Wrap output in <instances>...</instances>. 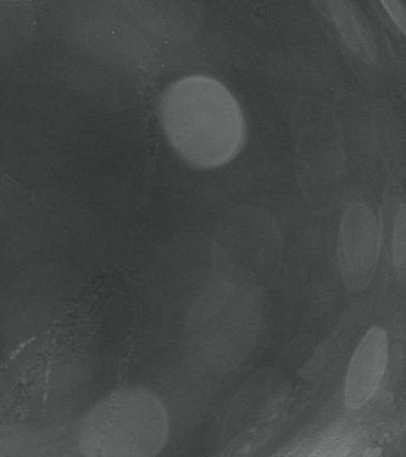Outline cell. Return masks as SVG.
Here are the masks:
<instances>
[{
	"label": "cell",
	"instance_id": "6da1fadb",
	"mask_svg": "<svg viewBox=\"0 0 406 457\" xmlns=\"http://www.w3.org/2000/svg\"><path fill=\"white\" fill-rule=\"evenodd\" d=\"M166 137L186 163L219 169L235 160L246 141V120L235 95L224 83L188 76L166 88L160 102Z\"/></svg>",
	"mask_w": 406,
	"mask_h": 457
},
{
	"label": "cell",
	"instance_id": "7a4b0ae2",
	"mask_svg": "<svg viewBox=\"0 0 406 457\" xmlns=\"http://www.w3.org/2000/svg\"><path fill=\"white\" fill-rule=\"evenodd\" d=\"M170 422L162 401L144 387L113 390L83 416L77 450L86 457H153L169 442Z\"/></svg>",
	"mask_w": 406,
	"mask_h": 457
},
{
	"label": "cell",
	"instance_id": "3957f363",
	"mask_svg": "<svg viewBox=\"0 0 406 457\" xmlns=\"http://www.w3.org/2000/svg\"><path fill=\"white\" fill-rule=\"evenodd\" d=\"M381 252V232L374 211L353 203L344 211L338 234V267L344 287L365 291L374 278Z\"/></svg>",
	"mask_w": 406,
	"mask_h": 457
},
{
	"label": "cell",
	"instance_id": "277c9868",
	"mask_svg": "<svg viewBox=\"0 0 406 457\" xmlns=\"http://www.w3.org/2000/svg\"><path fill=\"white\" fill-rule=\"evenodd\" d=\"M389 355L388 337L380 327L366 332L355 349L344 383V403L352 411L363 409L379 389Z\"/></svg>",
	"mask_w": 406,
	"mask_h": 457
},
{
	"label": "cell",
	"instance_id": "5b68a950",
	"mask_svg": "<svg viewBox=\"0 0 406 457\" xmlns=\"http://www.w3.org/2000/svg\"><path fill=\"white\" fill-rule=\"evenodd\" d=\"M327 4H329L327 11H329L344 42L364 62H372L376 59L374 37L359 11L352 8L350 3L330 2Z\"/></svg>",
	"mask_w": 406,
	"mask_h": 457
},
{
	"label": "cell",
	"instance_id": "8992f818",
	"mask_svg": "<svg viewBox=\"0 0 406 457\" xmlns=\"http://www.w3.org/2000/svg\"><path fill=\"white\" fill-rule=\"evenodd\" d=\"M405 208L398 212L396 220H394V234H393V262L394 269L398 275L404 274L405 258H406V243H405Z\"/></svg>",
	"mask_w": 406,
	"mask_h": 457
},
{
	"label": "cell",
	"instance_id": "52a82bcc",
	"mask_svg": "<svg viewBox=\"0 0 406 457\" xmlns=\"http://www.w3.org/2000/svg\"><path fill=\"white\" fill-rule=\"evenodd\" d=\"M396 25L405 32V7L403 2H382Z\"/></svg>",
	"mask_w": 406,
	"mask_h": 457
}]
</instances>
